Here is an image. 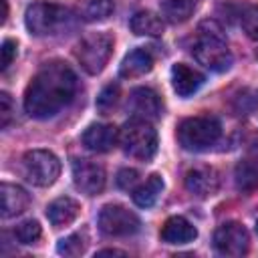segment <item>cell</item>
<instances>
[{
    "instance_id": "20",
    "label": "cell",
    "mask_w": 258,
    "mask_h": 258,
    "mask_svg": "<svg viewBox=\"0 0 258 258\" xmlns=\"http://www.w3.org/2000/svg\"><path fill=\"white\" fill-rule=\"evenodd\" d=\"M234 181H236V187L244 194L254 191L258 187V155L246 157L236 165Z\"/></svg>"
},
{
    "instance_id": "19",
    "label": "cell",
    "mask_w": 258,
    "mask_h": 258,
    "mask_svg": "<svg viewBox=\"0 0 258 258\" xmlns=\"http://www.w3.org/2000/svg\"><path fill=\"white\" fill-rule=\"evenodd\" d=\"M163 28V18L151 10H139L131 18V30L137 36H161Z\"/></svg>"
},
{
    "instance_id": "26",
    "label": "cell",
    "mask_w": 258,
    "mask_h": 258,
    "mask_svg": "<svg viewBox=\"0 0 258 258\" xmlns=\"http://www.w3.org/2000/svg\"><path fill=\"white\" fill-rule=\"evenodd\" d=\"M119 95H121L119 85H113V83L107 85V87L99 93V97H97V109H99L103 115H109V113L113 111V107L117 105Z\"/></svg>"
},
{
    "instance_id": "18",
    "label": "cell",
    "mask_w": 258,
    "mask_h": 258,
    "mask_svg": "<svg viewBox=\"0 0 258 258\" xmlns=\"http://www.w3.org/2000/svg\"><path fill=\"white\" fill-rule=\"evenodd\" d=\"M79 210H81V206L77 200L62 196V198H56L54 202L48 204L46 218L54 228H60V226H69L79 216Z\"/></svg>"
},
{
    "instance_id": "31",
    "label": "cell",
    "mask_w": 258,
    "mask_h": 258,
    "mask_svg": "<svg viewBox=\"0 0 258 258\" xmlns=\"http://www.w3.org/2000/svg\"><path fill=\"white\" fill-rule=\"evenodd\" d=\"M97 256H125V252L123 250H101V252H97Z\"/></svg>"
},
{
    "instance_id": "25",
    "label": "cell",
    "mask_w": 258,
    "mask_h": 258,
    "mask_svg": "<svg viewBox=\"0 0 258 258\" xmlns=\"http://www.w3.org/2000/svg\"><path fill=\"white\" fill-rule=\"evenodd\" d=\"M42 236V228L36 220H26L14 228V238L20 244H36Z\"/></svg>"
},
{
    "instance_id": "34",
    "label": "cell",
    "mask_w": 258,
    "mask_h": 258,
    "mask_svg": "<svg viewBox=\"0 0 258 258\" xmlns=\"http://www.w3.org/2000/svg\"><path fill=\"white\" fill-rule=\"evenodd\" d=\"M256 232H258V222H256Z\"/></svg>"
},
{
    "instance_id": "4",
    "label": "cell",
    "mask_w": 258,
    "mask_h": 258,
    "mask_svg": "<svg viewBox=\"0 0 258 258\" xmlns=\"http://www.w3.org/2000/svg\"><path fill=\"white\" fill-rule=\"evenodd\" d=\"M222 125L216 117H189L177 127V141L187 151H204L218 141Z\"/></svg>"
},
{
    "instance_id": "21",
    "label": "cell",
    "mask_w": 258,
    "mask_h": 258,
    "mask_svg": "<svg viewBox=\"0 0 258 258\" xmlns=\"http://www.w3.org/2000/svg\"><path fill=\"white\" fill-rule=\"evenodd\" d=\"M161 191H163V179H161V175L151 173L141 185H137L133 189L131 196H133V202L139 208H151L157 202V198H159Z\"/></svg>"
},
{
    "instance_id": "9",
    "label": "cell",
    "mask_w": 258,
    "mask_h": 258,
    "mask_svg": "<svg viewBox=\"0 0 258 258\" xmlns=\"http://www.w3.org/2000/svg\"><path fill=\"white\" fill-rule=\"evenodd\" d=\"M250 246L248 230L240 222H224L214 232V248L222 256H244Z\"/></svg>"
},
{
    "instance_id": "15",
    "label": "cell",
    "mask_w": 258,
    "mask_h": 258,
    "mask_svg": "<svg viewBox=\"0 0 258 258\" xmlns=\"http://www.w3.org/2000/svg\"><path fill=\"white\" fill-rule=\"evenodd\" d=\"M204 75L183 62H177L171 67V87L179 97H189L194 95L202 85H204Z\"/></svg>"
},
{
    "instance_id": "24",
    "label": "cell",
    "mask_w": 258,
    "mask_h": 258,
    "mask_svg": "<svg viewBox=\"0 0 258 258\" xmlns=\"http://www.w3.org/2000/svg\"><path fill=\"white\" fill-rule=\"evenodd\" d=\"M87 236L85 234H81V232H77V234H71V236H67V238H62V240H58V244H56V252L58 254H62V256H81L85 250H87Z\"/></svg>"
},
{
    "instance_id": "17",
    "label": "cell",
    "mask_w": 258,
    "mask_h": 258,
    "mask_svg": "<svg viewBox=\"0 0 258 258\" xmlns=\"http://www.w3.org/2000/svg\"><path fill=\"white\" fill-rule=\"evenodd\" d=\"M153 69V56L149 50L145 48H135L131 52H127L121 60V67H119V75L123 79H135V77H141L145 73H149Z\"/></svg>"
},
{
    "instance_id": "10",
    "label": "cell",
    "mask_w": 258,
    "mask_h": 258,
    "mask_svg": "<svg viewBox=\"0 0 258 258\" xmlns=\"http://www.w3.org/2000/svg\"><path fill=\"white\" fill-rule=\"evenodd\" d=\"M71 171H73V183L79 191L87 196H97L103 191L105 177H107L103 165L91 159H73Z\"/></svg>"
},
{
    "instance_id": "8",
    "label": "cell",
    "mask_w": 258,
    "mask_h": 258,
    "mask_svg": "<svg viewBox=\"0 0 258 258\" xmlns=\"http://www.w3.org/2000/svg\"><path fill=\"white\" fill-rule=\"evenodd\" d=\"M141 222L137 214L121 204H107L99 212V230L105 236H131L139 230Z\"/></svg>"
},
{
    "instance_id": "28",
    "label": "cell",
    "mask_w": 258,
    "mask_h": 258,
    "mask_svg": "<svg viewBox=\"0 0 258 258\" xmlns=\"http://www.w3.org/2000/svg\"><path fill=\"white\" fill-rule=\"evenodd\" d=\"M12 113H14V105H12V99L8 93H0V127L6 129L10 119H12Z\"/></svg>"
},
{
    "instance_id": "3",
    "label": "cell",
    "mask_w": 258,
    "mask_h": 258,
    "mask_svg": "<svg viewBox=\"0 0 258 258\" xmlns=\"http://www.w3.org/2000/svg\"><path fill=\"white\" fill-rule=\"evenodd\" d=\"M119 143L129 157L149 161L157 151V131L145 119H131L119 131Z\"/></svg>"
},
{
    "instance_id": "12",
    "label": "cell",
    "mask_w": 258,
    "mask_h": 258,
    "mask_svg": "<svg viewBox=\"0 0 258 258\" xmlns=\"http://www.w3.org/2000/svg\"><path fill=\"white\" fill-rule=\"evenodd\" d=\"M83 145L95 153H107L119 141V129L111 123H93L83 133Z\"/></svg>"
},
{
    "instance_id": "27",
    "label": "cell",
    "mask_w": 258,
    "mask_h": 258,
    "mask_svg": "<svg viewBox=\"0 0 258 258\" xmlns=\"http://www.w3.org/2000/svg\"><path fill=\"white\" fill-rule=\"evenodd\" d=\"M242 26L246 30V34L254 40H258V6H252L244 12L242 16Z\"/></svg>"
},
{
    "instance_id": "16",
    "label": "cell",
    "mask_w": 258,
    "mask_h": 258,
    "mask_svg": "<svg viewBox=\"0 0 258 258\" xmlns=\"http://www.w3.org/2000/svg\"><path fill=\"white\" fill-rule=\"evenodd\" d=\"M161 240L165 244H187L198 238V230L181 216H171L165 220L159 232Z\"/></svg>"
},
{
    "instance_id": "2",
    "label": "cell",
    "mask_w": 258,
    "mask_h": 258,
    "mask_svg": "<svg viewBox=\"0 0 258 258\" xmlns=\"http://www.w3.org/2000/svg\"><path fill=\"white\" fill-rule=\"evenodd\" d=\"M194 56L200 64L210 71L222 73L232 64V52L224 36L222 26L216 20H204L198 26V36L194 42Z\"/></svg>"
},
{
    "instance_id": "22",
    "label": "cell",
    "mask_w": 258,
    "mask_h": 258,
    "mask_svg": "<svg viewBox=\"0 0 258 258\" xmlns=\"http://www.w3.org/2000/svg\"><path fill=\"white\" fill-rule=\"evenodd\" d=\"M194 0H161L159 10H161V18L171 22V24H181L185 20H189V16L194 14Z\"/></svg>"
},
{
    "instance_id": "13",
    "label": "cell",
    "mask_w": 258,
    "mask_h": 258,
    "mask_svg": "<svg viewBox=\"0 0 258 258\" xmlns=\"http://www.w3.org/2000/svg\"><path fill=\"white\" fill-rule=\"evenodd\" d=\"M185 187L198 198L214 196L220 187V175L214 167H194L185 173Z\"/></svg>"
},
{
    "instance_id": "30",
    "label": "cell",
    "mask_w": 258,
    "mask_h": 258,
    "mask_svg": "<svg viewBox=\"0 0 258 258\" xmlns=\"http://www.w3.org/2000/svg\"><path fill=\"white\" fill-rule=\"evenodd\" d=\"M137 179H139V173H137L135 169H121V171L117 173V185H119L121 189L133 187V185L137 183Z\"/></svg>"
},
{
    "instance_id": "32",
    "label": "cell",
    "mask_w": 258,
    "mask_h": 258,
    "mask_svg": "<svg viewBox=\"0 0 258 258\" xmlns=\"http://www.w3.org/2000/svg\"><path fill=\"white\" fill-rule=\"evenodd\" d=\"M0 2H2V22H4L8 16V0H0Z\"/></svg>"
},
{
    "instance_id": "11",
    "label": "cell",
    "mask_w": 258,
    "mask_h": 258,
    "mask_svg": "<svg viewBox=\"0 0 258 258\" xmlns=\"http://www.w3.org/2000/svg\"><path fill=\"white\" fill-rule=\"evenodd\" d=\"M127 109H129V113H133L135 119L153 121L161 115V101H159V95L153 89L137 87L129 93Z\"/></svg>"
},
{
    "instance_id": "33",
    "label": "cell",
    "mask_w": 258,
    "mask_h": 258,
    "mask_svg": "<svg viewBox=\"0 0 258 258\" xmlns=\"http://www.w3.org/2000/svg\"><path fill=\"white\" fill-rule=\"evenodd\" d=\"M256 103H258V93H256Z\"/></svg>"
},
{
    "instance_id": "29",
    "label": "cell",
    "mask_w": 258,
    "mask_h": 258,
    "mask_svg": "<svg viewBox=\"0 0 258 258\" xmlns=\"http://www.w3.org/2000/svg\"><path fill=\"white\" fill-rule=\"evenodd\" d=\"M0 52H2L0 67H2V69H8V67H10V62H12V60H14V56H16V42H14V40H10V38H6V40L2 42Z\"/></svg>"
},
{
    "instance_id": "1",
    "label": "cell",
    "mask_w": 258,
    "mask_h": 258,
    "mask_svg": "<svg viewBox=\"0 0 258 258\" xmlns=\"http://www.w3.org/2000/svg\"><path fill=\"white\" fill-rule=\"evenodd\" d=\"M77 91V77L69 64L52 60L44 64L28 83L24 111L32 119H48L67 107Z\"/></svg>"
},
{
    "instance_id": "14",
    "label": "cell",
    "mask_w": 258,
    "mask_h": 258,
    "mask_svg": "<svg viewBox=\"0 0 258 258\" xmlns=\"http://www.w3.org/2000/svg\"><path fill=\"white\" fill-rule=\"evenodd\" d=\"M0 200H2L0 214H2L4 220L14 218V216H20L30 206L28 191L24 187L16 185V183H2L0 185Z\"/></svg>"
},
{
    "instance_id": "6",
    "label": "cell",
    "mask_w": 258,
    "mask_h": 258,
    "mask_svg": "<svg viewBox=\"0 0 258 258\" xmlns=\"http://www.w3.org/2000/svg\"><path fill=\"white\" fill-rule=\"evenodd\" d=\"M113 52V36L107 32H93L77 46V58L89 75H99L109 62Z\"/></svg>"
},
{
    "instance_id": "5",
    "label": "cell",
    "mask_w": 258,
    "mask_h": 258,
    "mask_svg": "<svg viewBox=\"0 0 258 258\" xmlns=\"http://www.w3.org/2000/svg\"><path fill=\"white\" fill-rule=\"evenodd\" d=\"M22 171L32 185L48 187L60 175V161L48 149H32L22 157Z\"/></svg>"
},
{
    "instance_id": "23",
    "label": "cell",
    "mask_w": 258,
    "mask_h": 258,
    "mask_svg": "<svg viewBox=\"0 0 258 258\" xmlns=\"http://www.w3.org/2000/svg\"><path fill=\"white\" fill-rule=\"evenodd\" d=\"M115 10V0H83L79 6V16L85 22L107 20Z\"/></svg>"
},
{
    "instance_id": "7",
    "label": "cell",
    "mask_w": 258,
    "mask_h": 258,
    "mask_svg": "<svg viewBox=\"0 0 258 258\" xmlns=\"http://www.w3.org/2000/svg\"><path fill=\"white\" fill-rule=\"evenodd\" d=\"M69 18V10L58 4H48V2H36L26 8L24 22L30 34L34 36H46L56 32L64 20Z\"/></svg>"
}]
</instances>
